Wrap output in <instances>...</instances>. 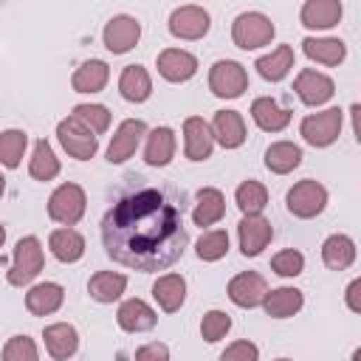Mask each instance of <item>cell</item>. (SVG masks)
<instances>
[{"mask_svg": "<svg viewBox=\"0 0 361 361\" xmlns=\"http://www.w3.org/2000/svg\"><path fill=\"white\" fill-rule=\"evenodd\" d=\"M285 206H288V212H290L293 217L310 220V217H316V214L324 212V206H327V189H324L319 180L305 178V180H299V183H293V186L288 189Z\"/></svg>", "mask_w": 361, "mask_h": 361, "instance_id": "obj_5", "label": "cell"}, {"mask_svg": "<svg viewBox=\"0 0 361 361\" xmlns=\"http://www.w3.org/2000/svg\"><path fill=\"white\" fill-rule=\"evenodd\" d=\"M56 138H59L62 149H65L71 158H76V161H87V158H93L96 149H99V135H96L87 124H82L73 113L56 124Z\"/></svg>", "mask_w": 361, "mask_h": 361, "instance_id": "obj_4", "label": "cell"}, {"mask_svg": "<svg viewBox=\"0 0 361 361\" xmlns=\"http://www.w3.org/2000/svg\"><path fill=\"white\" fill-rule=\"evenodd\" d=\"M341 121H344V113L338 107H327L322 113L305 116L299 124V135L310 147H330L341 135Z\"/></svg>", "mask_w": 361, "mask_h": 361, "instance_id": "obj_7", "label": "cell"}, {"mask_svg": "<svg viewBox=\"0 0 361 361\" xmlns=\"http://www.w3.org/2000/svg\"><path fill=\"white\" fill-rule=\"evenodd\" d=\"M28 147V135L23 130H3L0 133V164L8 169H17Z\"/></svg>", "mask_w": 361, "mask_h": 361, "instance_id": "obj_37", "label": "cell"}, {"mask_svg": "<svg viewBox=\"0 0 361 361\" xmlns=\"http://www.w3.org/2000/svg\"><path fill=\"white\" fill-rule=\"evenodd\" d=\"M271 268L279 276H299L305 271V257L296 248H282L279 254L271 257Z\"/></svg>", "mask_w": 361, "mask_h": 361, "instance_id": "obj_41", "label": "cell"}, {"mask_svg": "<svg viewBox=\"0 0 361 361\" xmlns=\"http://www.w3.org/2000/svg\"><path fill=\"white\" fill-rule=\"evenodd\" d=\"M147 135V124L141 118H127L116 127L110 147H107V161L110 164H124L141 144V138Z\"/></svg>", "mask_w": 361, "mask_h": 361, "instance_id": "obj_12", "label": "cell"}, {"mask_svg": "<svg viewBox=\"0 0 361 361\" xmlns=\"http://www.w3.org/2000/svg\"><path fill=\"white\" fill-rule=\"evenodd\" d=\"M107 79H110L107 62H104V59H87V62H82V65L73 71L71 87H73L76 93H99V90H104Z\"/></svg>", "mask_w": 361, "mask_h": 361, "instance_id": "obj_27", "label": "cell"}, {"mask_svg": "<svg viewBox=\"0 0 361 361\" xmlns=\"http://www.w3.org/2000/svg\"><path fill=\"white\" fill-rule=\"evenodd\" d=\"M254 68L265 82H282L293 68V48L290 45H276L271 54L259 56Z\"/></svg>", "mask_w": 361, "mask_h": 361, "instance_id": "obj_33", "label": "cell"}, {"mask_svg": "<svg viewBox=\"0 0 361 361\" xmlns=\"http://www.w3.org/2000/svg\"><path fill=\"white\" fill-rule=\"evenodd\" d=\"M48 248L59 262H79L85 254V237L73 228V226H62L56 231H51L48 237Z\"/></svg>", "mask_w": 361, "mask_h": 361, "instance_id": "obj_24", "label": "cell"}, {"mask_svg": "<svg viewBox=\"0 0 361 361\" xmlns=\"http://www.w3.org/2000/svg\"><path fill=\"white\" fill-rule=\"evenodd\" d=\"M73 116H76L82 124H87L96 135H102V133L110 127V110H107L104 104H76V107H73Z\"/></svg>", "mask_w": 361, "mask_h": 361, "instance_id": "obj_39", "label": "cell"}, {"mask_svg": "<svg viewBox=\"0 0 361 361\" xmlns=\"http://www.w3.org/2000/svg\"><path fill=\"white\" fill-rule=\"evenodd\" d=\"M152 296H155V302L164 313H175L186 302V279L180 274H164V276L155 279Z\"/></svg>", "mask_w": 361, "mask_h": 361, "instance_id": "obj_25", "label": "cell"}, {"mask_svg": "<svg viewBox=\"0 0 361 361\" xmlns=\"http://www.w3.org/2000/svg\"><path fill=\"white\" fill-rule=\"evenodd\" d=\"M220 358L223 361H257L259 358V347L254 344V341H234V344H228L223 353H220Z\"/></svg>", "mask_w": 361, "mask_h": 361, "instance_id": "obj_43", "label": "cell"}, {"mask_svg": "<svg viewBox=\"0 0 361 361\" xmlns=\"http://www.w3.org/2000/svg\"><path fill=\"white\" fill-rule=\"evenodd\" d=\"M322 262L330 271H344L355 262V243L347 234H330L322 243Z\"/></svg>", "mask_w": 361, "mask_h": 361, "instance_id": "obj_31", "label": "cell"}, {"mask_svg": "<svg viewBox=\"0 0 361 361\" xmlns=\"http://www.w3.org/2000/svg\"><path fill=\"white\" fill-rule=\"evenodd\" d=\"M302 164V149L293 141H276L265 149V166L274 175H288Z\"/></svg>", "mask_w": 361, "mask_h": 361, "instance_id": "obj_34", "label": "cell"}, {"mask_svg": "<svg viewBox=\"0 0 361 361\" xmlns=\"http://www.w3.org/2000/svg\"><path fill=\"white\" fill-rule=\"evenodd\" d=\"M226 214V197L220 189L214 186H203L197 192V203H195V212H192V220L195 226H214L220 217Z\"/></svg>", "mask_w": 361, "mask_h": 361, "instance_id": "obj_30", "label": "cell"}, {"mask_svg": "<svg viewBox=\"0 0 361 361\" xmlns=\"http://www.w3.org/2000/svg\"><path fill=\"white\" fill-rule=\"evenodd\" d=\"M234 200L243 214H262V209L268 206V189L259 180H243L234 192Z\"/></svg>", "mask_w": 361, "mask_h": 361, "instance_id": "obj_36", "label": "cell"}, {"mask_svg": "<svg viewBox=\"0 0 361 361\" xmlns=\"http://www.w3.org/2000/svg\"><path fill=\"white\" fill-rule=\"evenodd\" d=\"M341 14H344L341 0H305V6L299 11V20L310 31H327V28L338 25Z\"/></svg>", "mask_w": 361, "mask_h": 361, "instance_id": "obj_16", "label": "cell"}, {"mask_svg": "<svg viewBox=\"0 0 361 361\" xmlns=\"http://www.w3.org/2000/svg\"><path fill=\"white\" fill-rule=\"evenodd\" d=\"M305 305V293L299 288H274V290H265L262 296V307L271 319H290L302 310Z\"/></svg>", "mask_w": 361, "mask_h": 361, "instance_id": "obj_23", "label": "cell"}, {"mask_svg": "<svg viewBox=\"0 0 361 361\" xmlns=\"http://www.w3.org/2000/svg\"><path fill=\"white\" fill-rule=\"evenodd\" d=\"M228 330H231V316H228V313H223V310H209V313H203L200 336H203L209 344L226 338Z\"/></svg>", "mask_w": 361, "mask_h": 361, "instance_id": "obj_40", "label": "cell"}, {"mask_svg": "<svg viewBox=\"0 0 361 361\" xmlns=\"http://www.w3.org/2000/svg\"><path fill=\"white\" fill-rule=\"evenodd\" d=\"M28 172L34 180H54L59 175V158L54 155L51 144L45 138H39L34 144V152H31V161H28Z\"/></svg>", "mask_w": 361, "mask_h": 361, "instance_id": "obj_35", "label": "cell"}, {"mask_svg": "<svg viewBox=\"0 0 361 361\" xmlns=\"http://www.w3.org/2000/svg\"><path fill=\"white\" fill-rule=\"evenodd\" d=\"M3 192H6V178L0 175V197H3Z\"/></svg>", "mask_w": 361, "mask_h": 361, "instance_id": "obj_47", "label": "cell"}, {"mask_svg": "<svg viewBox=\"0 0 361 361\" xmlns=\"http://www.w3.org/2000/svg\"><path fill=\"white\" fill-rule=\"evenodd\" d=\"M344 299H347V307H350L353 313H361V279H353V282L347 285Z\"/></svg>", "mask_w": 361, "mask_h": 361, "instance_id": "obj_45", "label": "cell"}, {"mask_svg": "<svg viewBox=\"0 0 361 361\" xmlns=\"http://www.w3.org/2000/svg\"><path fill=\"white\" fill-rule=\"evenodd\" d=\"M265 290H268V285H265V279L257 271H243V274H237L228 282V299L237 307H257V305H262Z\"/></svg>", "mask_w": 361, "mask_h": 361, "instance_id": "obj_17", "label": "cell"}, {"mask_svg": "<svg viewBox=\"0 0 361 361\" xmlns=\"http://www.w3.org/2000/svg\"><path fill=\"white\" fill-rule=\"evenodd\" d=\"M42 338H45L48 355L56 358V361H65V358L76 355V350H79V333H76V327L68 324V322L48 324V327L42 330Z\"/></svg>", "mask_w": 361, "mask_h": 361, "instance_id": "obj_19", "label": "cell"}, {"mask_svg": "<svg viewBox=\"0 0 361 361\" xmlns=\"http://www.w3.org/2000/svg\"><path fill=\"white\" fill-rule=\"evenodd\" d=\"M237 237H240L243 257H257L274 240V226L262 214H243V220L237 226Z\"/></svg>", "mask_w": 361, "mask_h": 361, "instance_id": "obj_13", "label": "cell"}, {"mask_svg": "<svg viewBox=\"0 0 361 361\" xmlns=\"http://www.w3.org/2000/svg\"><path fill=\"white\" fill-rule=\"evenodd\" d=\"M195 254L197 259L203 262H217L228 254V234L223 228H214V231H203L200 240L195 243Z\"/></svg>", "mask_w": 361, "mask_h": 361, "instance_id": "obj_38", "label": "cell"}, {"mask_svg": "<svg viewBox=\"0 0 361 361\" xmlns=\"http://www.w3.org/2000/svg\"><path fill=\"white\" fill-rule=\"evenodd\" d=\"M124 288H127V276L118 274V271H96V274L90 276V282H87L90 299H96V302H102V305H110V302L121 299Z\"/></svg>", "mask_w": 361, "mask_h": 361, "instance_id": "obj_32", "label": "cell"}, {"mask_svg": "<svg viewBox=\"0 0 361 361\" xmlns=\"http://www.w3.org/2000/svg\"><path fill=\"white\" fill-rule=\"evenodd\" d=\"M135 358L138 361H149V358H155V361H166L169 358V347L166 344H144V347H138L135 350Z\"/></svg>", "mask_w": 361, "mask_h": 361, "instance_id": "obj_44", "label": "cell"}, {"mask_svg": "<svg viewBox=\"0 0 361 361\" xmlns=\"http://www.w3.org/2000/svg\"><path fill=\"white\" fill-rule=\"evenodd\" d=\"M118 93H121V99H127L133 104L147 102L152 93V79H149L147 68L144 65H127L118 76Z\"/></svg>", "mask_w": 361, "mask_h": 361, "instance_id": "obj_28", "label": "cell"}, {"mask_svg": "<svg viewBox=\"0 0 361 361\" xmlns=\"http://www.w3.org/2000/svg\"><path fill=\"white\" fill-rule=\"evenodd\" d=\"M65 302V288L59 282H39L31 285L25 293V310L31 316H51L62 307Z\"/></svg>", "mask_w": 361, "mask_h": 361, "instance_id": "obj_18", "label": "cell"}, {"mask_svg": "<svg viewBox=\"0 0 361 361\" xmlns=\"http://www.w3.org/2000/svg\"><path fill=\"white\" fill-rule=\"evenodd\" d=\"M209 25H212V17L203 6H195V3H186V6H178L172 14H169V34L178 37V39H203L209 34Z\"/></svg>", "mask_w": 361, "mask_h": 361, "instance_id": "obj_9", "label": "cell"}, {"mask_svg": "<svg viewBox=\"0 0 361 361\" xmlns=\"http://www.w3.org/2000/svg\"><path fill=\"white\" fill-rule=\"evenodd\" d=\"M186 243L183 212L158 189L124 195L102 217V245L107 257L141 274L175 265Z\"/></svg>", "mask_w": 361, "mask_h": 361, "instance_id": "obj_1", "label": "cell"}, {"mask_svg": "<svg viewBox=\"0 0 361 361\" xmlns=\"http://www.w3.org/2000/svg\"><path fill=\"white\" fill-rule=\"evenodd\" d=\"M116 322L127 333H147V330L155 327L158 316L144 299H127V302H121V307L116 313Z\"/></svg>", "mask_w": 361, "mask_h": 361, "instance_id": "obj_21", "label": "cell"}, {"mask_svg": "<svg viewBox=\"0 0 361 361\" xmlns=\"http://www.w3.org/2000/svg\"><path fill=\"white\" fill-rule=\"evenodd\" d=\"M274 34H276V28H274L271 17H265L262 11H243L231 23V39L243 51H257V48L268 45L274 39Z\"/></svg>", "mask_w": 361, "mask_h": 361, "instance_id": "obj_3", "label": "cell"}, {"mask_svg": "<svg viewBox=\"0 0 361 361\" xmlns=\"http://www.w3.org/2000/svg\"><path fill=\"white\" fill-rule=\"evenodd\" d=\"M293 90H296V96L302 99V104H307V107H319V104H324V102L333 99L336 85H333V79H330L327 73L313 71V68H305V71L296 73V79H293Z\"/></svg>", "mask_w": 361, "mask_h": 361, "instance_id": "obj_11", "label": "cell"}, {"mask_svg": "<svg viewBox=\"0 0 361 361\" xmlns=\"http://www.w3.org/2000/svg\"><path fill=\"white\" fill-rule=\"evenodd\" d=\"M251 118H254V124H257L259 130H265V133H279V130H285V127L290 124V110L282 107V104H279L276 99H271V96H259V99L251 102Z\"/></svg>", "mask_w": 361, "mask_h": 361, "instance_id": "obj_20", "label": "cell"}, {"mask_svg": "<svg viewBox=\"0 0 361 361\" xmlns=\"http://www.w3.org/2000/svg\"><path fill=\"white\" fill-rule=\"evenodd\" d=\"M214 141L226 149H237L245 141V121L237 110H217L214 113V124H212Z\"/></svg>", "mask_w": 361, "mask_h": 361, "instance_id": "obj_22", "label": "cell"}, {"mask_svg": "<svg viewBox=\"0 0 361 361\" xmlns=\"http://www.w3.org/2000/svg\"><path fill=\"white\" fill-rule=\"evenodd\" d=\"M302 51L310 62L330 65V68L344 62V56H347V45L336 37H307V39H302Z\"/></svg>", "mask_w": 361, "mask_h": 361, "instance_id": "obj_26", "label": "cell"}, {"mask_svg": "<svg viewBox=\"0 0 361 361\" xmlns=\"http://www.w3.org/2000/svg\"><path fill=\"white\" fill-rule=\"evenodd\" d=\"M3 243H6V228H3V223H0V248H3Z\"/></svg>", "mask_w": 361, "mask_h": 361, "instance_id": "obj_46", "label": "cell"}, {"mask_svg": "<svg viewBox=\"0 0 361 361\" xmlns=\"http://www.w3.org/2000/svg\"><path fill=\"white\" fill-rule=\"evenodd\" d=\"M209 90L217 99H237L248 90V73L234 59H217L209 71Z\"/></svg>", "mask_w": 361, "mask_h": 361, "instance_id": "obj_8", "label": "cell"}, {"mask_svg": "<svg viewBox=\"0 0 361 361\" xmlns=\"http://www.w3.org/2000/svg\"><path fill=\"white\" fill-rule=\"evenodd\" d=\"M175 133L172 127H155L149 135H147V147H144V161L149 166H166L172 158H175Z\"/></svg>", "mask_w": 361, "mask_h": 361, "instance_id": "obj_29", "label": "cell"}, {"mask_svg": "<svg viewBox=\"0 0 361 361\" xmlns=\"http://www.w3.org/2000/svg\"><path fill=\"white\" fill-rule=\"evenodd\" d=\"M214 149V133L200 116H189L183 121V152L189 161H206Z\"/></svg>", "mask_w": 361, "mask_h": 361, "instance_id": "obj_14", "label": "cell"}, {"mask_svg": "<svg viewBox=\"0 0 361 361\" xmlns=\"http://www.w3.org/2000/svg\"><path fill=\"white\" fill-rule=\"evenodd\" d=\"M141 39V23L130 14H116L104 23L102 31V42L110 54H127L135 48V42Z\"/></svg>", "mask_w": 361, "mask_h": 361, "instance_id": "obj_10", "label": "cell"}, {"mask_svg": "<svg viewBox=\"0 0 361 361\" xmlns=\"http://www.w3.org/2000/svg\"><path fill=\"white\" fill-rule=\"evenodd\" d=\"M85 206H87L85 189L79 183H62L48 197V217L62 226H76L85 214Z\"/></svg>", "mask_w": 361, "mask_h": 361, "instance_id": "obj_6", "label": "cell"}, {"mask_svg": "<svg viewBox=\"0 0 361 361\" xmlns=\"http://www.w3.org/2000/svg\"><path fill=\"white\" fill-rule=\"evenodd\" d=\"M3 358L6 361H37L39 358V350L34 344V338L28 336H11L3 347Z\"/></svg>", "mask_w": 361, "mask_h": 361, "instance_id": "obj_42", "label": "cell"}, {"mask_svg": "<svg viewBox=\"0 0 361 361\" xmlns=\"http://www.w3.org/2000/svg\"><path fill=\"white\" fill-rule=\"evenodd\" d=\"M42 262H45L42 243H39L34 234L17 240V245H14V259H11V268H8V274H6L8 285H14V288L31 285V282L39 276Z\"/></svg>", "mask_w": 361, "mask_h": 361, "instance_id": "obj_2", "label": "cell"}, {"mask_svg": "<svg viewBox=\"0 0 361 361\" xmlns=\"http://www.w3.org/2000/svg\"><path fill=\"white\" fill-rule=\"evenodd\" d=\"M158 73L166 79V82H189L195 73H197V59L195 54L183 51V48H164L158 54Z\"/></svg>", "mask_w": 361, "mask_h": 361, "instance_id": "obj_15", "label": "cell"}]
</instances>
